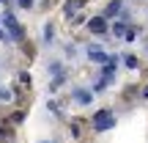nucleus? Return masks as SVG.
<instances>
[{
    "label": "nucleus",
    "instance_id": "4",
    "mask_svg": "<svg viewBox=\"0 0 148 143\" xmlns=\"http://www.w3.org/2000/svg\"><path fill=\"white\" fill-rule=\"evenodd\" d=\"M74 99H77L79 105H90L93 96H90V91H82V88H79V91H74Z\"/></svg>",
    "mask_w": 148,
    "mask_h": 143
},
{
    "label": "nucleus",
    "instance_id": "3",
    "mask_svg": "<svg viewBox=\"0 0 148 143\" xmlns=\"http://www.w3.org/2000/svg\"><path fill=\"white\" fill-rule=\"evenodd\" d=\"M88 30L90 33H104L107 30V17H93V19L88 22Z\"/></svg>",
    "mask_w": 148,
    "mask_h": 143
},
{
    "label": "nucleus",
    "instance_id": "11",
    "mask_svg": "<svg viewBox=\"0 0 148 143\" xmlns=\"http://www.w3.org/2000/svg\"><path fill=\"white\" fill-rule=\"evenodd\" d=\"M143 96H145V99H148V85H145V88H143Z\"/></svg>",
    "mask_w": 148,
    "mask_h": 143
},
{
    "label": "nucleus",
    "instance_id": "10",
    "mask_svg": "<svg viewBox=\"0 0 148 143\" xmlns=\"http://www.w3.org/2000/svg\"><path fill=\"white\" fill-rule=\"evenodd\" d=\"M126 66H132V69H134V66H137V58H132V55H126Z\"/></svg>",
    "mask_w": 148,
    "mask_h": 143
},
{
    "label": "nucleus",
    "instance_id": "5",
    "mask_svg": "<svg viewBox=\"0 0 148 143\" xmlns=\"http://www.w3.org/2000/svg\"><path fill=\"white\" fill-rule=\"evenodd\" d=\"M88 58H90V61H99V64H101V61H107V53H101L99 47H90V50H88Z\"/></svg>",
    "mask_w": 148,
    "mask_h": 143
},
{
    "label": "nucleus",
    "instance_id": "1",
    "mask_svg": "<svg viewBox=\"0 0 148 143\" xmlns=\"http://www.w3.org/2000/svg\"><path fill=\"white\" fill-rule=\"evenodd\" d=\"M112 124H115V116H112V110H99L93 118V129L96 132H104V129H110Z\"/></svg>",
    "mask_w": 148,
    "mask_h": 143
},
{
    "label": "nucleus",
    "instance_id": "6",
    "mask_svg": "<svg viewBox=\"0 0 148 143\" xmlns=\"http://www.w3.org/2000/svg\"><path fill=\"white\" fill-rule=\"evenodd\" d=\"M121 6H123V3H121V0H112V3H110V6H107V11H104V17H115V14H118V11H121Z\"/></svg>",
    "mask_w": 148,
    "mask_h": 143
},
{
    "label": "nucleus",
    "instance_id": "13",
    "mask_svg": "<svg viewBox=\"0 0 148 143\" xmlns=\"http://www.w3.org/2000/svg\"><path fill=\"white\" fill-rule=\"evenodd\" d=\"M0 3H5V0H0Z\"/></svg>",
    "mask_w": 148,
    "mask_h": 143
},
{
    "label": "nucleus",
    "instance_id": "12",
    "mask_svg": "<svg viewBox=\"0 0 148 143\" xmlns=\"http://www.w3.org/2000/svg\"><path fill=\"white\" fill-rule=\"evenodd\" d=\"M44 143H55V140H44Z\"/></svg>",
    "mask_w": 148,
    "mask_h": 143
},
{
    "label": "nucleus",
    "instance_id": "9",
    "mask_svg": "<svg viewBox=\"0 0 148 143\" xmlns=\"http://www.w3.org/2000/svg\"><path fill=\"white\" fill-rule=\"evenodd\" d=\"M16 3H19V8H33V6H30L33 0H16Z\"/></svg>",
    "mask_w": 148,
    "mask_h": 143
},
{
    "label": "nucleus",
    "instance_id": "7",
    "mask_svg": "<svg viewBox=\"0 0 148 143\" xmlns=\"http://www.w3.org/2000/svg\"><path fill=\"white\" fill-rule=\"evenodd\" d=\"M112 33H115V36H121V39H126V25H123V22H115V25H112Z\"/></svg>",
    "mask_w": 148,
    "mask_h": 143
},
{
    "label": "nucleus",
    "instance_id": "2",
    "mask_svg": "<svg viewBox=\"0 0 148 143\" xmlns=\"http://www.w3.org/2000/svg\"><path fill=\"white\" fill-rule=\"evenodd\" d=\"M3 22L8 25V30H11V36H14V39H22V36H25V30H22V25H19V22L14 19V14H11V11H8V14L3 17Z\"/></svg>",
    "mask_w": 148,
    "mask_h": 143
},
{
    "label": "nucleus",
    "instance_id": "8",
    "mask_svg": "<svg viewBox=\"0 0 148 143\" xmlns=\"http://www.w3.org/2000/svg\"><path fill=\"white\" fill-rule=\"evenodd\" d=\"M11 121H14V124H22V121H25V113H22V110L11 113Z\"/></svg>",
    "mask_w": 148,
    "mask_h": 143
}]
</instances>
